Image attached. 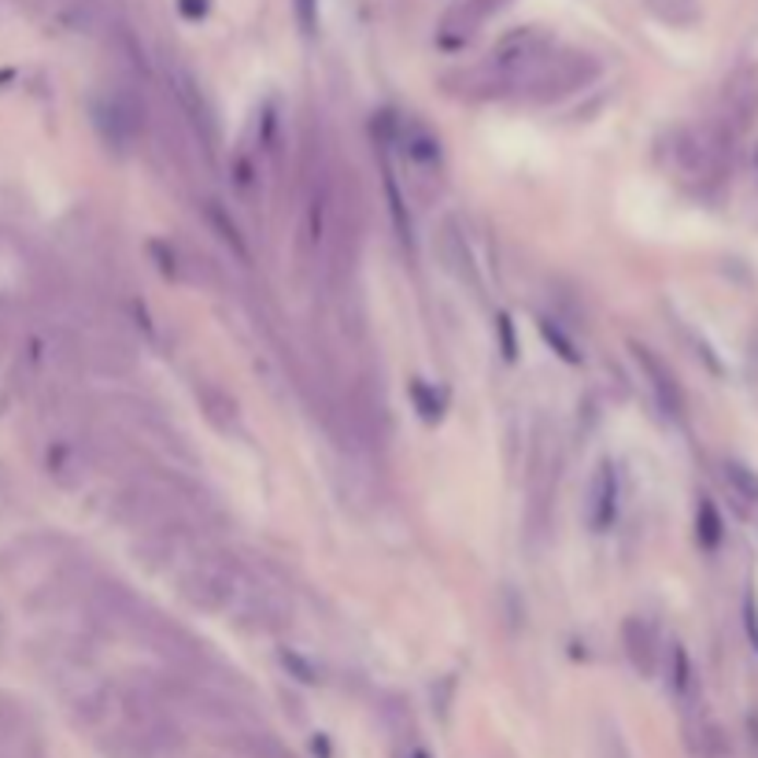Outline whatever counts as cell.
<instances>
[{"instance_id":"1","label":"cell","mask_w":758,"mask_h":758,"mask_svg":"<svg viewBox=\"0 0 758 758\" xmlns=\"http://www.w3.org/2000/svg\"><path fill=\"white\" fill-rule=\"evenodd\" d=\"M241 570L245 567H241L230 551L203 548L200 556L182 570L178 588H182V596H186V604H193L197 610H226L233 588H237Z\"/></svg>"},{"instance_id":"2","label":"cell","mask_w":758,"mask_h":758,"mask_svg":"<svg viewBox=\"0 0 758 758\" xmlns=\"http://www.w3.org/2000/svg\"><path fill=\"white\" fill-rule=\"evenodd\" d=\"M556 485H559V448H556V436L548 433V425H540L537 436H533L529 474H526V489H529V526H533V533H544V529H548L551 500H556Z\"/></svg>"},{"instance_id":"3","label":"cell","mask_w":758,"mask_h":758,"mask_svg":"<svg viewBox=\"0 0 758 758\" xmlns=\"http://www.w3.org/2000/svg\"><path fill=\"white\" fill-rule=\"evenodd\" d=\"M226 615H233V621H241L245 629H264V633H275L289 621V604L278 596L275 588H267L259 578H252L248 570H241L237 588H233Z\"/></svg>"},{"instance_id":"4","label":"cell","mask_w":758,"mask_h":758,"mask_svg":"<svg viewBox=\"0 0 758 758\" xmlns=\"http://www.w3.org/2000/svg\"><path fill=\"white\" fill-rule=\"evenodd\" d=\"M93 123L108 144H115V149H130L144 126V112L130 93H108L93 104Z\"/></svg>"},{"instance_id":"5","label":"cell","mask_w":758,"mask_h":758,"mask_svg":"<svg viewBox=\"0 0 758 758\" xmlns=\"http://www.w3.org/2000/svg\"><path fill=\"white\" fill-rule=\"evenodd\" d=\"M728 133L722 126H703V130H688L677 141V163H681L685 174L692 178H707V174H718L725 167V152H728Z\"/></svg>"},{"instance_id":"6","label":"cell","mask_w":758,"mask_h":758,"mask_svg":"<svg viewBox=\"0 0 758 758\" xmlns=\"http://www.w3.org/2000/svg\"><path fill=\"white\" fill-rule=\"evenodd\" d=\"M758 119V67H740L725 85L722 96V130L733 133L751 130Z\"/></svg>"},{"instance_id":"7","label":"cell","mask_w":758,"mask_h":758,"mask_svg":"<svg viewBox=\"0 0 758 758\" xmlns=\"http://www.w3.org/2000/svg\"><path fill=\"white\" fill-rule=\"evenodd\" d=\"M629 352H633L640 374H644V382L651 385V393H655L658 407H663L666 415H674V418L681 415L685 411V388H681V382H677L674 366H669L658 352H651L648 345H640V341L629 345Z\"/></svg>"},{"instance_id":"8","label":"cell","mask_w":758,"mask_h":758,"mask_svg":"<svg viewBox=\"0 0 758 758\" xmlns=\"http://www.w3.org/2000/svg\"><path fill=\"white\" fill-rule=\"evenodd\" d=\"M618 495H621V485H618V466L604 459L596 466L588 481V492H585V518L588 526L596 533H607L615 526L618 518Z\"/></svg>"},{"instance_id":"9","label":"cell","mask_w":758,"mask_h":758,"mask_svg":"<svg viewBox=\"0 0 758 758\" xmlns=\"http://www.w3.org/2000/svg\"><path fill=\"white\" fill-rule=\"evenodd\" d=\"M171 90H174V96H178V108L189 115L193 130L200 133L203 149H211V144H215V119H211L208 101H203L200 85L193 82V74H189V71H182V67H174V71H171Z\"/></svg>"},{"instance_id":"10","label":"cell","mask_w":758,"mask_h":758,"mask_svg":"<svg viewBox=\"0 0 758 758\" xmlns=\"http://www.w3.org/2000/svg\"><path fill=\"white\" fill-rule=\"evenodd\" d=\"M396 141H400L407 163H415V167H422V171L441 167V141H436V133L430 130V126L407 119V123L396 126Z\"/></svg>"},{"instance_id":"11","label":"cell","mask_w":758,"mask_h":758,"mask_svg":"<svg viewBox=\"0 0 758 758\" xmlns=\"http://www.w3.org/2000/svg\"><path fill=\"white\" fill-rule=\"evenodd\" d=\"M621 644H626L629 663H633L640 674L644 677L655 674L658 669V637L644 618H629L626 626H621Z\"/></svg>"},{"instance_id":"12","label":"cell","mask_w":758,"mask_h":758,"mask_svg":"<svg viewBox=\"0 0 758 758\" xmlns=\"http://www.w3.org/2000/svg\"><path fill=\"white\" fill-rule=\"evenodd\" d=\"M441 259H444V267H448L459 281H470V285H478V267H474L470 245H466V233L459 230V222H455V219H448L441 226Z\"/></svg>"},{"instance_id":"13","label":"cell","mask_w":758,"mask_h":758,"mask_svg":"<svg viewBox=\"0 0 758 758\" xmlns=\"http://www.w3.org/2000/svg\"><path fill=\"white\" fill-rule=\"evenodd\" d=\"M666 658H669V692L681 699V703H692L699 692V681H696V666H692V658H688V651L681 644H669Z\"/></svg>"},{"instance_id":"14","label":"cell","mask_w":758,"mask_h":758,"mask_svg":"<svg viewBox=\"0 0 758 758\" xmlns=\"http://www.w3.org/2000/svg\"><path fill=\"white\" fill-rule=\"evenodd\" d=\"M722 474H725L728 489H733L736 495H740V500L758 503V470H751V466L740 463V459H725Z\"/></svg>"},{"instance_id":"15","label":"cell","mask_w":758,"mask_h":758,"mask_svg":"<svg viewBox=\"0 0 758 758\" xmlns=\"http://www.w3.org/2000/svg\"><path fill=\"white\" fill-rule=\"evenodd\" d=\"M203 211H208V222H211V226L219 230V237L226 241V245L233 248V256L245 259V264H248V245H245V237H241V233H237V226H233V222L226 219V211H222L215 200L203 203Z\"/></svg>"},{"instance_id":"16","label":"cell","mask_w":758,"mask_h":758,"mask_svg":"<svg viewBox=\"0 0 758 758\" xmlns=\"http://www.w3.org/2000/svg\"><path fill=\"white\" fill-rule=\"evenodd\" d=\"M699 540H703V548H718L722 544V518H718L714 503H699Z\"/></svg>"},{"instance_id":"17","label":"cell","mask_w":758,"mask_h":758,"mask_svg":"<svg viewBox=\"0 0 758 758\" xmlns=\"http://www.w3.org/2000/svg\"><path fill=\"white\" fill-rule=\"evenodd\" d=\"M540 334L548 337V345L556 348V352H559L562 359H567V363H581V355H578V345H573L570 337L562 334L559 326H551V318H544V323H540Z\"/></svg>"},{"instance_id":"18","label":"cell","mask_w":758,"mask_h":758,"mask_svg":"<svg viewBox=\"0 0 758 758\" xmlns=\"http://www.w3.org/2000/svg\"><path fill=\"white\" fill-rule=\"evenodd\" d=\"M245 747H248L252 758H289L285 747H281L278 740H270V736H248Z\"/></svg>"},{"instance_id":"19","label":"cell","mask_w":758,"mask_h":758,"mask_svg":"<svg viewBox=\"0 0 758 758\" xmlns=\"http://www.w3.org/2000/svg\"><path fill=\"white\" fill-rule=\"evenodd\" d=\"M296 23L307 37L318 31V0H296Z\"/></svg>"},{"instance_id":"20","label":"cell","mask_w":758,"mask_h":758,"mask_svg":"<svg viewBox=\"0 0 758 758\" xmlns=\"http://www.w3.org/2000/svg\"><path fill=\"white\" fill-rule=\"evenodd\" d=\"M744 629H747V637H751V644L758 651V604H755V596L744 599Z\"/></svg>"},{"instance_id":"21","label":"cell","mask_w":758,"mask_h":758,"mask_svg":"<svg viewBox=\"0 0 758 758\" xmlns=\"http://www.w3.org/2000/svg\"><path fill=\"white\" fill-rule=\"evenodd\" d=\"M281 658H285V666H293L296 669V674H300V681H307V685H315L318 681V677H315V669H311L307 663H304V658H300V655H293V651H285V655H281Z\"/></svg>"},{"instance_id":"22","label":"cell","mask_w":758,"mask_h":758,"mask_svg":"<svg viewBox=\"0 0 758 758\" xmlns=\"http://www.w3.org/2000/svg\"><path fill=\"white\" fill-rule=\"evenodd\" d=\"M178 8H182V15H186V19H203V15H208V0H178Z\"/></svg>"},{"instance_id":"23","label":"cell","mask_w":758,"mask_h":758,"mask_svg":"<svg viewBox=\"0 0 758 758\" xmlns=\"http://www.w3.org/2000/svg\"><path fill=\"white\" fill-rule=\"evenodd\" d=\"M500 334H503V355L514 359V337H511V323H508V315H500Z\"/></svg>"}]
</instances>
